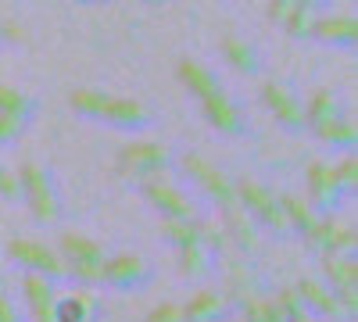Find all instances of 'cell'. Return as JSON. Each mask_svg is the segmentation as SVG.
I'll return each mask as SVG.
<instances>
[{"mask_svg":"<svg viewBox=\"0 0 358 322\" xmlns=\"http://www.w3.org/2000/svg\"><path fill=\"white\" fill-rule=\"evenodd\" d=\"M8 258L18 261L25 272H36V276H47L50 283H62L69 279V269H65V258L57 254L54 247L40 244V240H29V237H18L8 244Z\"/></svg>","mask_w":358,"mask_h":322,"instance_id":"cell-6","label":"cell"},{"mask_svg":"<svg viewBox=\"0 0 358 322\" xmlns=\"http://www.w3.org/2000/svg\"><path fill=\"white\" fill-rule=\"evenodd\" d=\"M334 172H337V183H341L344 197H355V190H358V158H355V151H348L334 165Z\"/></svg>","mask_w":358,"mask_h":322,"instance_id":"cell-30","label":"cell"},{"mask_svg":"<svg viewBox=\"0 0 358 322\" xmlns=\"http://www.w3.org/2000/svg\"><path fill=\"white\" fill-rule=\"evenodd\" d=\"M22 298H25V308L33 315V322H54L57 319V283H50L47 276H36V272H25L22 279Z\"/></svg>","mask_w":358,"mask_h":322,"instance_id":"cell-14","label":"cell"},{"mask_svg":"<svg viewBox=\"0 0 358 322\" xmlns=\"http://www.w3.org/2000/svg\"><path fill=\"white\" fill-rule=\"evenodd\" d=\"M319 272H322V283L351 312H358V261H355V254H319Z\"/></svg>","mask_w":358,"mask_h":322,"instance_id":"cell-9","label":"cell"},{"mask_svg":"<svg viewBox=\"0 0 358 322\" xmlns=\"http://www.w3.org/2000/svg\"><path fill=\"white\" fill-rule=\"evenodd\" d=\"M334 119H341V101H337V94H330V90L315 94V97L308 101V108H305V126L319 129V126L334 122Z\"/></svg>","mask_w":358,"mask_h":322,"instance_id":"cell-22","label":"cell"},{"mask_svg":"<svg viewBox=\"0 0 358 322\" xmlns=\"http://www.w3.org/2000/svg\"><path fill=\"white\" fill-rule=\"evenodd\" d=\"M57 254L65 258L69 279H76L79 286H101L104 283V247L94 237H83V233H62V244Z\"/></svg>","mask_w":358,"mask_h":322,"instance_id":"cell-3","label":"cell"},{"mask_svg":"<svg viewBox=\"0 0 358 322\" xmlns=\"http://www.w3.org/2000/svg\"><path fill=\"white\" fill-rule=\"evenodd\" d=\"M0 322H25V319L18 315V308L8 301V294H0Z\"/></svg>","mask_w":358,"mask_h":322,"instance_id":"cell-37","label":"cell"},{"mask_svg":"<svg viewBox=\"0 0 358 322\" xmlns=\"http://www.w3.org/2000/svg\"><path fill=\"white\" fill-rule=\"evenodd\" d=\"M204 119L212 122L219 133H226V136H233V133H241V111H236V104L219 90V94H212V97H204Z\"/></svg>","mask_w":358,"mask_h":322,"instance_id":"cell-19","label":"cell"},{"mask_svg":"<svg viewBox=\"0 0 358 322\" xmlns=\"http://www.w3.org/2000/svg\"><path fill=\"white\" fill-rule=\"evenodd\" d=\"M151 279V265L140 254H115L104 261V286L111 290H140Z\"/></svg>","mask_w":358,"mask_h":322,"instance_id":"cell-15","label":"cell"},{"mask_svg":"<svg viewBox=\"0 0 358 322\" xmlns=\"http://www.w3.org/2000/svg\"><path fill=\"white\" fill-rule=\"evenodd\" d=\"M179 75H183V82L190 86V90L204 101V97H212V94H219V82L208 75L201 65H194V61H187V65H179Z\"/></svg>","mask_w":358,"mask_h":322,"instance_id":"cell-27","label":"cell"},{"mask_svg":"<svg viewBox=\"0 0 358 322\" xmlns=\"http://www.w3.org/2000/svg\"><path fill=\"white\" fill-rule=\"evenodd\" d=\"M0 115H15V119H29L33 115V101H29L22 90H11V86H0Z\"/></svg>","mask_w":358,"mask_h":322,"instance_id":"cell-29","label":"cell"},{"mask_svg":"<svg viewBox=\"0 0 358 322\" xmlns=\"http://www.w3.org/2000/svg\"><path fill=\"white\" fill-rule=\"evenodd\" d=\"M179 168H183L190 180L208 193V200H215L222 212H229V208H241V197H236V183L229 180L226 172H219L215 165H208L201 154H187L183 161H179Z\"/></svg>","mask_w":358,"mask_h":322,"instance_id":"cell-7","label":"cell"},{"mask_svg":"<svg viewBox=\"0 0 358 322\" xmlns=\"http://www.w3.org/2000/svg\"><path fill=\"white\" fill-rule=\"evenodd\" d=\"M179 251V276L190 279V283H201L208 272H212L215 258L208 254L204 244H190V247H176Z\"/></svg>","mask_w":358,"mask_h":322,"instance_id":"cell-20","label":"cell"},{"mask_svg":"<svg viewBox=\"0 0 358 322\" xmlns=\"http://www.w3.org/2000/svg\"><path fill=\"white\" fill-rule=\"evenodd\" d=\"M222 226H226L229 240H233V251H241V254H248V258H255V254L262 251V229H258V222H255L244 208L222 212Z\"/></svg>","mask_w":358,"mask_h":322,"instance_id":"cell-17","label":"cell"},{"mask_svg":"<svg viewBox=\"0 0 358 322\" xmlns=\"http://www.w3.org/2000/svg\"><path fill=\"white\" fill-rule=\"evenodd\" d=\"M18 200H25L29 215H33L36 222L43 226H57L62 222V197H57V186L50 180V172L25 161L18 172Z\"/></svg>","mask_w":358,"mask_h":322,"instance_id":"cell-1","label":"cell"},{"mask_svg":"<svg viewBox=\"0 0 358 322\" xmlns=\"http://www.w3.org/2000/svg\"><path fill=\"white\" fill-rule=\"evenodd\" d=\"M233 312L236 308L226 298V290H197L183 305V322H226Z\"/></svg>","mask_w":358,"mask_h":322,"instance_id":"cell-16","label":"cell"},{"mask_svg":"<svg viewBox=\"0 0 358 322\" xmlns=\"http://www.w3.org/2000/svg\"><path fill=\"white\" fill-rule=\"evenodd\" d=\"M226 57H229V65L233 68H241V72H255L258 65H255V54H251V47H244V43H236V40H226Z\"/></svg>","mask_w":358,"mask_h":322,"instance_id":"cell-31","label":"cell"},{"mask_svg":"<svg viewBox=\"0 0 358 322\" xmlns=\"http://www.w3.org/2000/svg\"><path fill=\"white\" fill-rule=\"evenodd\" d=\"M236 197H241V208L258 222L262 233L268 229L273 237H287V233H290L287 215H283V204H280V193L262 186L258 180H241V183H236Z\"/></svg>","mask_w":358,"mask_h":322,"instance_id":"cell-5","label":"cell"},{"mask_svg":"<svg viewBox=\"0 0 358 322\" xmlns=\"http://www.w3.org/2000/svg\"><path fill=\"white\" fill-rule=\"evenodd\" d=\"M143 322H183V305H176V301H162L158 308H151V315H147Z\"/></svg>","mask_w":358,"mask_h":322,"instance_id":"cell-33","label":"cell"},{"mask_svg":"<svg viewBox=\"0 0 358 322\" xmlns=\"http://www.w3.org/2000/svg\"><path fill=\"white\" fill-rule=\"evenodd\" d=\"M162 233L176 247L201 244V219H162Z\"/></svg>","mask_w":358,"mask_h":322,"instance_id":"cell-25","label":"cell"},{"mask_svg":"<svg viewBox=\"0 0 358 322\" xmlns=\"http://www.w3.org/2000/svg\"><path fill=\"white\" fill-rule=\"evenodd\" d=\"M315 136L322 140V143H330V147H344V151H355V140H358V129H355V122L351 119H334V122H326V126H319L315 129Z\"/></svg>","mask_w":358,"mask_h":322,"instance_id":"cell-23","label":"cell"},{"mask_svg":"<svg viewBox=\"0 0 358 322\" xmlns=\"http://www.w3.org/2000/svg\"><path fill=\"white\" fill-rule=\"evenodd\" d=\"M305 186H308V204L319 215H334L341 204H344V190L337 183V172L330 161H312L305 172Z\"/></svg>","mask_w":358,"mask_h":322,"instance_id":"cell-10","label":"cell"},{"mask_svg":"<svg viewBox=\"0 0 358 322\" xmlns=\"http://www.w3.org/2000/svg\"><path fill=\"white\" fill-rule=\"evenodd\" d=\"M305 244L315 254H355L358 233H355L351 222H344L337 215H319L315 226L305 233Z\"/></svg>","mask_w":358,"mask_h":322,"instance_id":"cell-8","label":"cell"},{"mask_svg":"<svg viewBox=\"0 0 358 322\" xmlns=\"http://www.w3.org/2000/svg\"><path fill=\"white\" fill-rule=\"evenodd\" d=\"M294 290H297V298L305 301V308L315 319H322V322H355V312L322 279H297Z\"/></svg>","mask_w":358,"mask_h":322,"instance_id":"cell-11","label":"cell"},{"mask_svg":"<svg viewBox=\"0 0 358 322\" xmlns=\"http://www.w3.org/2000/svg\"><path fill=\"white\" fill-rule=\"evenodd\" d=\"M280 204H283V215H287V226L290 233H297V237H305V233L315 226L319 212L312 208V204L305 197H294V193H280Z\"/></svg>","mask_w":358,"mask_h":322,"instance_id":"cell-21","label":"cell"},{"mask_svg":"<svg viewBox=\"0 0 358 322\" xmlns=\"http://www.w3.org/2000/svg\"><path fill=\"white\" fill-rule=\"evenodd\" d=\"M201 244L208 247V254H212V258H229L233 254V240H229V233H226L222 222L201 219Z\"/></svg>","mask_w":358,"mask_h":322,"instance_id":"cell-26","label":"cell"},{"mask_svg":"<svg viewBox=\"0 0 358 322\" xmlns=\"http://www.w3.org/2000/svg\"><path fill=\"white\" fill-rule=\"evenodd\" d=\"M22 129H25L22 119H15V115H0V147H4V143H15L22 136Z\"/></svg>","mask_w":358,"mask_h":322,"instance_id":"cell-34","label":"cell"},{"mask_svg":"<svg viewBox=\"0 0 358 322\" xmlns=\"http://www.w3.org/2000/svg\"><path fill=\"white\" fill-rule=\"evenodd\" d=\"M262 101H265L268 111L276 115V122H280V126H287V129H301V126H305V108L294 101V94L287 90V86H280V82H265Z\"/></svg>","mask_w":358,"mask_h":322,"instance_id":"cell-18","label":"cell"},{"mask_svg":"<svg viewBox=\"0 0 358 322\" xmlns=\"http://www.w3.org/2000/svg\"><path fill=\"white\" fill-rule=\"evenodd\" d=\"M312 29L330 43H355V22L351 18H326V22H315Z\"/></svg>","mask_w":358,"mask_h":322,"instance_id":"cell-28","label":"cell"},{"mask_svg":"<svg viewBox=\"0 0 358 322\" xmlns=\"http://www.w3.org/2000/svg\"><path fill=\"white\" fill-rule=\"evenodd\" d=\"M54 322H94L72 298H57V319Z\"/></svg>","mask_w":358,"mask_h":322,"instance_id":"cell-32","label":"cell"},{"mask_svg":"<svg viewBox=\"0 0 358 322\" xmlns=\"http://www.w3.org/2000/svg\"><path fill=\"white\" fill-rule=\"evenodd\" d=\"M236 315H241L244 322H287V315L280 312V305L273 298H262V294L248 298L241 308H236Z\"/></svg>","mask_w":358,"mask_h":322,"instance_id":"cell-24","label":"cell"},{"mask_svg":"<svg viewBox=\"0 0 358 322\" xmlns=\"http://www.w3.org/2000/svg\"><path fill=\"white\" fill-rule=\"evenodd\" d=\"M0 197L4 200H18V175L0 161Z\"/></svg>","mask_w":358,"mask_h":322,"instance_id":"cell-35","label":"cell"},{"mask_svg":"<svg viewBox=\"0 0 358 322\" xmlns=\"http://www.w3.org/2000/svg\"><path fill=\"white\" fill-rule=\"evenodd\" d=\"M222 269H226V298L233 301V308H241L248 298L258 294V265H255V258L233 251L229 258H222Z\"/></svg>","mask_w":358,"mask_h":322,"instance_id":"cell-13","label":"cell"},{"mask_svg":"<svg viewBox=\"0 0 358 322\" xmlns=\"http://www.w3.org/2000/svg\"><path fill=\"white\" fill-rule=\"evenodd\" d=\"M143 197L151 200V208L162 212V219H201V208L190 193H183L176 183L169 180H151V183H140Z\"/></svg>","mask_w":358,"mask_h":322,"instance_id":"cell-12","label":"cell"},{"mask_svg":"<svg viewBox=\"0 0 358 322\" xmlns=\"http://www.w3.org/2000/svg\"><path fill=\"white\" fill-rule=\"evenodd\" d=\"M69 298H72V301H76V305H79V308H83V312H86L90 319L97 315V294H94V290H90V286H79L76 294H69Z\"/></svg>","mask_w":358,"mask_h":322,"instance_id":"cell-36","label":"cell"},{"mask_svg":"<svg viewBox=\"0 0 358 322\" xmlns=\"http://www.w3.org/2000/svg\"><path fill=\"white\" fill-rule=\"evenodd\" d=\"M226 322H244V319H241V315H236V319H233V315H229V319H226Z\"/></svg>","mask_w":358,"mask_h":322,"instance_id":"cell-39","label":"cell"},{"mask_svg":"<svg viewBox=\"0 0 358 322\" xmlns=\"http://www.w3.org/2000/svg\"><path fill=\"white\" fill-rule=\"evenodd\" d=\"M72 108L79 115H86V119H101L118 129H140L151 122V111L140 101H122V97H108V94H94V90H79L72 97Z\"/></svg>","mask_w":358,"mask_h":322,"instance_id":"cell-2","label":"cell"},{"mask_svg":"<svg viewBox=\"0 0 358 322\" xmlns=\"http://www.w3.org/2000/svg\"><path fill=\"white\" fill-rule=\"evenodd\" d=\"M172 168V151L165 143H129L118 154V180L126 183H151V180H169Z\"/></svg>","mask_w":358,"mask_h":322,"instance_id":"cell-4","label":"cell"},{"mask_svg":"<svg viewBox=\"0 0 358 322\" xmlns=\"http://www.w3.org/2000/svg\"><path fill=\"white\" fill-rule=\"evenodd\" d=\"M0 294H4V272H0Z\"/></svg>","mask_w":358,"mask_h":322,"instance_id":"cell-38","label":"cell"}]
</instances>
